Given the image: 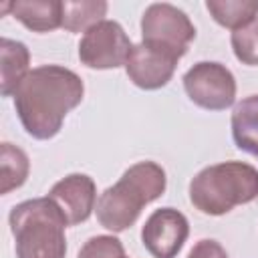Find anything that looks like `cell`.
<instances>
[{
    "mask_svg": "<svg viewBox=\"0 0 258 258\" xmlns=\"http://www.w3.org/2000/svg\"><path fill=\"white\" fill-rule=\"evenodd\" d=\"M109 4L105 0H64L62 2V28L69 32H87L95 24L107 20Z\"/></svg>",
    "mask_w": 258,
    "mask_h": 258,
    "instance_id": "14",
    "label": "cell"
},
{
    "mask_svg": "<svg viewBox=\"0 0 258 258\" xmlns=\"http://www.w3.org/2000/svg\"><path fill=\"white\" fill-rule=\"evenodd\" d=\"M210 16L232 32L258 18V0H208Z\"/></svg>",
    "mask_w": 258,
    "mask_h": 258,
    "instance_id": "15",
    "label": "cell"
},
{
    "mask_svg": "<svg viewBox=\"0 0 258 258\" xmlns=\"http://www.w3.org/2000/svg\"><path fill=\"white\" fill-rule=\"evenodd\" d=\"M187 258H228V252L224 250V246L220 242L204 238V240H198L194 244Z\"/></svg>",
    "mask_w": 258,
    "mask_h": 258,
    "instance_id": "19",
    "label": "cell"
},
{
    "mask_svg": "<svg viewBox=\"0 0 258 258\" xmlns=\"http://www.w3.org/2000/svg\"><path fill=\"white\" fill-rule=\"evenodd\" d=\"M85 85L81 77L60 64L34 67L14 91V109L24 131L48 141L58 135L64 117L83 101Z\"/></svg>",
    "mask_w": 258,
    "mask_h": 258,
    "instance_id": "1",
    "label": "cell"
},
{
    "mask_svg": "<svg viewBox=\"0 0 258 258\" xmlns=\"http://www.w3.org/2000/svg\"><path fill=\"white\" fill-rule=\"evenodd\" d=\"M187 236L189 222L175 208L155 210L141 228V242L153 258H175Z\"/></svg>",
    "mask_w": 258,
    "mask_h": 258,
    "instance_id": "8",
    "label": "cell"
},
{
    "mask_svg": "<svg viewBox=\"0 0 258 258\" xmlns=\"http://www.w3.org/2000/svg\"><path fill=\"white\" fill-rule=\"evenodd\" d=\"M48 198L58 206L69 226H79L91 218L97 206V185L87 173H69L58 179Z\"/></svg>",
    "mask_w": 258,
    "mask_h": 258,
    "instance_id": "10",
    "label": "cell"
},
{
    "mask_svg": "<svg viewBox=\"0 0 258 258\" xmlns=\"http://www.w3.org/2000/svg\"><path fill=\"white\" fill-rule=\"evenodd\" d=\"M194 38L196 26L181 8L169 2H155L145 8L141 16V42L181 58Z\"/></svg>",
    "mask_w": 258,
    "mask_h": 258,
    "instance_id": "5",
    "label": "cell"
},
{
    "mask_svg": "<svg viewBox=\"0 0 258 258\" xmlns=\"http://www.w3.org/2000/svg\"><path fill=\"white\" fill-rule=\"evenodd\" d=\"M258 198V169L246 161L204 167L189 181V202L206 216H224Z\"/></svg>",
    "mask_w": 258,
    "mask_h": 258,
    "instance_id": "3",
    "label": "cell"
},
{
    "mask_svg": "<svg viewBox=\"0 0 258 258\" xmlns=\"http://www.w3.org/2000/svg\"><path fill=\"white\" fill-rule=\"evenodd\" d=\"M177 60L179 58L161 48L137 42L133 44L129 58L125 62V73L135 87L143 91H157L171 81Z\"/></svg>",
    "mask_w": 258,
    "mask_h": 258,
    "instance_id": "9",
    "label": "cell"
},
{
    "mask_svg": "<svg viewBox=\"0 0 258 258\" xmlns=\"http://www.w3.org/2000/svg\"><path fill=\"white\" fill-rule=\"evenodd\" d=\"M230 125L236 147L258 157V93L236 103Z\"/></svg>",
    "mask_w": 258,
    "mask_h": 258,
    "instance_id": "12",
    "label": "cell"
},
{
    "mask_svg": "<svg viewBox=\"0 0 258 258\" xmlns=\"http://www.w3.org/2000/svg\"><path fill=\"white\" fill-rule=\"evenodd\" d=\"M8 224L16 240V258H64L69 224L48 196L14 206Z\"/></svg>",
    "mask_w": 258,
    "mask_h": 258,
    "instance_id": "4",
    "label": "cell"
},
{
    "mask_svg": "<svg viewBox=\"0 0 258 258\" xmlns=\"http://www.w3.org/2000/svg\"><path fill=\"white\" fill-rule=\"evenodd\" d=\"M167 185L165 169L155 161H137L123 171L117 183L109 185L97 200L95 214L99 224L109 232L131 228L143 206L163 196Z\"/></svg>",
    "mask_w": 258,
    "mask_h": 258,
    "instance_id": "2",
    "label": "cell"
},
{
    "mask_svg": "<svg viewBox=\"0 0 258 258\" xmlns=\"http://www.w3.org/2000/svg\"><path fill=\"white\" fill-rule=\"evenodd\" d=\"M234 56L248 67H258V18L238 28L230 36Z\"/></svg>",
    "mask_w": 258,
    "mask_h": 258,
    "instance_id": "17",
    "label": "cell"
},
{
    "mask_svg": "<svg viewBox=\"0 0 258 258\" xmlns=\"http://www.w3.org/2000/svg\"><path fill=\"white\" fill-rule=\"evenodd\" d=\"M28 173H30L28 155L20 147L4 141L0 145V177H2L0 191L6 196L12 189H18L28 179Z\"/></svg>",
    "mask_w": 258,
    "mask_h": 258,
    "instance_id": "16",
    "label": "cell"
},
{
    "mask_svg": "<svg viewBox=\"0 0 258 258\" xmlns=\"http://www.w3.org/2000/svg\"><path fill=\"white\" fill-rule=\"evenodd\" d=\"M0 56H2V97H12L24 77L30 73V50L24 42L2 38L0 40Z\"/></svg>",
    "mask_w": 258,
    "mask_h": 258,
    "instance_id": "13",
    "label": "cell"
},
{
    "mask_svg": "<svg viewBox=\"0 0 258 258\" xmlns=\"http://www.w3.org/2000/svg\"><path fill=\"white\" fill-rule=\"evenodd\" d=\"M189 101L206 111H224L236 101V79L232 71L216 60H200L183 75Z\"/></svg>",
    "mask_w": 258,
    "mask_h": 258,
    "instance_id": "6",
    "label": "cell"
},
{
    "mask_svg": "<svg viewBox=\"0 0 258 258\" xmlns=\"http://www.w3.org/2000/svg\"><path fill=\"white\" fill-rule=\"evenodd\" d=\"M10 12L32 32H50L62 26L60 0H16L10 2Z\"/></svg>",
    "mask_w": 258,
    "mask_h": 258,
    "instance_id": "11",
    "label": "cell"
},
{
    "mask_svg": "<svg viewBox=\"0 0 258 258\" xmlns=\"http://www.w3.org/2000/svg\"><path fill=\"white\" fill-rule=\"evenodd\" d=\"M77 258H127L125 256V248L123 242L111 234H101V236H93L89 238Z\"/></svg>",
    "mask_w": 258,
    "mask_h": 258,
    "instance_id": "18",
    "label": "cell"
},
{
    "mask_svg": "<svg viewBox=\"0 0 258 258\" xmlns=\"http://www.w3.org/2000/svg\"><path fill=\"white\" fill-rule=\"evenodd\" d=\"M133 44L117 20H103L89 28L79 42V60L97 71L125 67Z\"/></svg>",
    "mask_w": 258,
    "mask_h": 258,
    "instance_id": "7",
    "label": "cell"
}]
</instances>
